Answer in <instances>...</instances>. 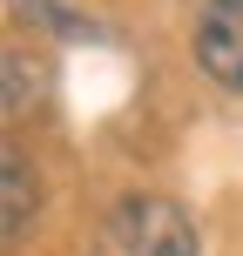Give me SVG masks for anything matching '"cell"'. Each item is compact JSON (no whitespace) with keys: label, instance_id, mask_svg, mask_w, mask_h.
I'll list each match as a JSON object with an SVG mask.
<instances>
[{"label":"cell","instance_id":"cell-1","mask_svg":"<svg viewBox=\"0 0 243 256\" xmlns=\"http://www.w3.org/2000/svg\"><path fill=\"white\" fill-rule=\"evenodd\" d=\"M95 256H203L196 222L169 196H122L95 230Z\"/></svg>","mask_w":243,"mask_h":256},{"label":"cell","instance_id":"cell-3","mask_svg":"<svg viewBox=\"0 0 243 256\" xmlns=\"http://www.w3.org/2000/svg\"><path fill=\"white\" fill-rule=\"evenodd\" d=\"M0 196H7L0 243H21V236L34 230V209H41V182H34V168H27V155H21V148L0 155Z\"/></svg>","mask_w":243,"mask_h":256},{"label":"cell","instance_id":"cell-2","mask_svg":"<svg viewBox=\"0 0 243 256\" xmlns=\"http://www.w3.org/2000/svg\"><path fill=\"white\" fill-rule=\"evenodd\" d=\"M196 68L216 88L243 94V0H209L196 14Z\"/></svg>","mask_w":243,"mask_h":256},{"label":"cell","instance_id":"cell-4","mask_svg":"<svg viewBox=\"0 0 243 256\" xmlns=\"http://www.w3.org/2000/svg\"><path fill=\"white\" fill-rule=\"evenodd\" d=\"M41 74H48V68H41L27 48H7V115L14 122L27 115V102H41Z\"/></svg>","mask_w":243,"mask_h":256}]
</instances>
